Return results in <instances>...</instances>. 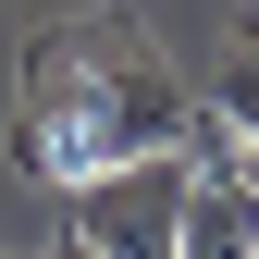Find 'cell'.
<instances>
[{"label": "cell", "instance_id": "2", "mask_svg": "<svg viewBox=\"0 0 259 259\" xmlns=\"http://www.w3.org/2000/svg\"><path fill=\"white\" fill-rule=\"evenodd\" d=\"M62 235H74L87 259H173L185 235V198H198V173H185V148H148V160H111V173L62 185Z\"/></svg>", "mask_w": 259, "mask_h": 259}, {"label": "cell", "instance_id": "1", "mask_svg": "<svg viewBox=\"0 0 259 259\" xmlns=\"http://www.w3.org/2000/svg\"><path fill=\"white\" fill-rule=\"evenodd\" d=\"M198 87L160 62L136 25H50L25 50V87H13V160L37 185H87L111 160H148L185 136Z\"/></svg>", "mask_w": 259, "mask_h": 259}, {"label": "cell", "instance_id": "3", "mask_svg": "<svg viewBox=\"0 0 259 259\" xmlns=\"http://www.w3.org/2000/svg\"><path fill=\"white\" fill-rule=\"evenodd\" d=\"M173 259H259V198H247V185H198Z\"/></svg>", "mask_w": 259, "mask_h": 259}, {"label": "cell", "instance_id": "5", "mask_svg": "<svg viewBox=\"0 0 259 259\" xmlns=\"http://www.w3.org/2000/svg\"><path fill=\"white\" fill-rule=\"evenodd\" d=\"M235 185H247V198H259V136H247V148H235Z\"/></svg>", "mask_w": 259, "mask_h": 259}, {"label": "cell", "instance_id": "6", "mask_svg": "<svg viewBox=\"0 0 259 259\" xmlns=\"http://www.w3.org/2000/svg\"><path fill=\"white\" fill-rule=\"evenodd\" d=\"M50 259H87V247H74V235H62V247H50Z\"/></svg>", "mask_w": 259, "mask_h": 259}, {"label": "cell", "instance_id": "4", "mask_svg": "<svg viewBox=\"0 0 259 259\" xmlns=\"http://www.w3.org/2000/svg\"><path fill=\"white\" fill-rule=\"evenodd\" d=\"M210 111L235 123V136H259V25H235V50H222V87H210Z\"/></svg>", "mask_w": 259, "mask_h": 259}]
</instances>
